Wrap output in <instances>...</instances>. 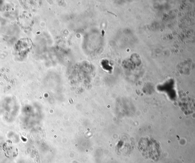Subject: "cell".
I'll use <instances>...</instances> for the list:
<instances>
[{"label": "cell", "instance_id": "obj_1", "mask_svg": "<svg viewBox=\"0 0 195 163\" xmlns=\"http://www.w3.org/2000/svg\"><path fill=\"white\" fill-rule=\"evenodd\" d=\"M3 150L6 155L8 157H15L18 155L17 149L13 148V146H8L4 147Z\"/></svg>", "mask_w": 195, "mask_h": 163}]
</instances>
